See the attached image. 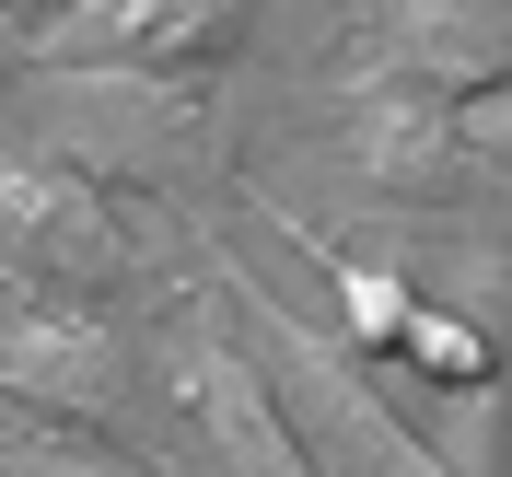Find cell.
Returning <instances> with one entry per match:
<instances>
[{
	"mask_svg": "<svg viewBox=\"0 0 512 477\" xmlns=\"http://www.w3.org/2000/svg\"><path fill=\"white\" fill-rule=\"evenodd\" d=\"M245 12L256 0H82V12H59L35 59L105 70V82H198L245 47Z\"/></svg>",
	"mask_w": 512,
	"mask_h": 477,
	"instance_id": "cell-1",
	"label": "cell"
},
{
	"mask_svg": "<svg viewBox=\"0 0 512 477\" xmlns=\"http://www.w3.org/2000/svg\"><path fill=\"white\" fill-rule=\"evenodd\" d=\"M0 408L35 419V431H70V443H105L128 408V350L94 315H0Z\"/></svg>",
	"mask_w": 512,
	"mask_h": 477,
	"instance_id": "cell-2",
	"label": "cell"
},
{
	"mask_svg": "<svg viewBox=\"0 0 512 477\" xmlns=\"http://www.w3.org/2000/svg\"><path fill=\"white\" fill-rule=\"evenodd\" d=\"M0 245L24 256L35 280H59V291H117L140 268L117 198L82 163H0Z\"/></svg>",
	"mask_w": 512,
	"mask_h": 477,
	"instance_id": "cell-3",
	"label": "cell"
},
{
	"mask_svg": "<svg viewBox=\"0 0 512 477\" xmlns=\"http://www.w3.org/2000/svg\"><path fill=\"white\" fill-rule=\"evenodd\" d=\"M175 396H187V419H198L245 477H338L315 443H303V419L280 408V384L256 373V350H233L222 326H198L187 350H175Z\"/></svg>",
	"mask_w": 512,
	"mask_h": 477,
	"instance_id": "cell-4",
	"label": "cell"
},
{
	"mask_svg": "<svg viewBox=\"0 0 512 477\" xmlns=\"http://www.w3.org/2000/svg\"><path fill=\"white\" fill-rule=\"evenodd\" d=\"M361 163H373L396 198H431V187H454L478 152H466V117H454V105L408 94V82H361Z\"/></svg>",
	"mask_w": 512,
	"mask_h": 477,
	"instance_id": "cell-5",
	"label": "cell"
},
{
	"mask_svg": "<svg viewBox=\"0 0 512 477\" xmlns=\"http://www.w3.org/2000/svg\"><path fill=\"white\" fill-rule=\"evenodd\" d=\"M396 350H408L419 373H443V384H489V373H501V350H489V338H478L466 315H443V303H419Z\"/></svg>",
	"mask_w": 512,
	"mask_h": 477,
	"instance_id": "cell-6",
	"label": "cell"
},
{
	"mask_svg": "<svg viewBox=\"0 0 512 477\" xmlns=\"http://www.w3.org/2000/svg\"><path fill=\"white\" fill-rule=\"evenodd\" d=\"M466 152H489V163H512V94H489V117L466 128Z\"/></svg>",
	"mask_w": 512,
	"mask_h": 477,
	"instance_id": "cell-7",
	"label": "cell"
},
{
	"mask_svg": "<svg viewBox=\"0 0 512 477\" xmlns=\"http://www.w3.org/2000/svg\"><path fill=\"white\" fill-rule=\"evenodd\" d=\"M47 466H59L47 443H0V477H47Z\"/></svg>",
	"mask_w": 512,
	"mask_h": 477,
	"instance_id": "cell-8",
	"label": "cell"
}]
</instances>
